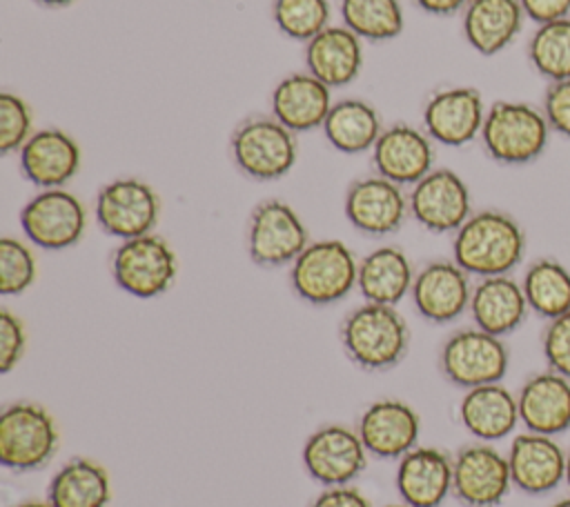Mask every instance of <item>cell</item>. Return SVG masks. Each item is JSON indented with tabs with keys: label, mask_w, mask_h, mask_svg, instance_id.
Masks as SVG:
<instances>
[{
	"label": "cell",
	"mask_w": 570,
	"mask_h": 507,
	"mask_svg": "<svg viewBox=\"0 0 570 507\" xmlns=\"http://www.w3.org/2000/svg\"><path fill=\"white\" fill-rule=\"evenodd\" d=\"M525 256V231L505 211L481 209L454 231L452 260L476 278L508 276Z\"/></svg>",
	"instance_id": "obj_1"
},
{
	"label": "cell",
	"mask_w": 570,
	"mask_h": 507,
	"mask_svg": "<svg viewBox=\"0 0 570 507\" xmlns=\"http://www.w3.org/2000/svg\"><path fill=\"white\" fill-rule=\"evenodd\" d=\"M338 334L347 358L365 371L396 367L410 347L407 322L392 305H358L343 318Z\"/></svg>",
	"instance_id": "obj_2"
},
{
	"label": "cell",
	"mask_w": 570,
	"mask_h": 507,
	"mask_svg": "<svg viewBox=\"0 0 570 507\" xmlns=\"http://www.w3.org/2000/svg\"><path fill=\"white\" fill-rule=\"evenodd\" d=\"M550 133L541 107L521 100H494L485 111L479 138L494 162L519 167L543 156Z\"/></svg>",
	"instance_id": "obj_3"
},
{
	"label": "cell",
	"mask_w": 570,
	"mask_h": 507,
	"mask_svg": "<svg viewBox=\"0 0 570 507\" xmlns=\"http://www.w3.org/2000/svg\"><path fill=\"white\" fill-rule=\"evenodd\" d=\"M358 260L343 240L325 238L309 242L289 265L294 294L316 307L343 300L356 287Z\"/></svg>",
	"instance_id": "obj_4"
},
{
	"label": "cell",
	"mask_w": 570,
	"mask_h": 507,
	"mask_svg": "<svg viewBox=\"0 0 570 507\" xmlns=\"http://www.w3.org/2000/svg\"><path fill=\"white\" fill-rule=\"evenodd\" d=\"M229 153L243 176L258 182L281 180L296 165V133L272 113L252 116L232 131Z\"/></svg>",
	"instance_id": "obj_5"
},
{
	"label": "cell",
	"mask_w": 570,
	"mask_h": 507,
	"mask_svg": "<svg viewBox=\"0 0 570 507\" xmlns=\"http://www.w3.org/2000/svg\"><path fill=\"white\" fill-rule=\"evenodd\" d=\"M114 282L129 296L149 300L171 289L178 258L169 242L156 233L122 240L111 254Z\"/></svg>",
	"instance_id": "obj_6"
},
{
	"label": "cell",
	"mask_w": 570,
	"mask_h": 507,
	"mask_svg": "<svg viewBox=\"0 0 570 507\" xmlns=\"http://www.w3.org/2000/svg\"><path fill=\"white\" fill-rule=\"evenodd\" d=\"M58 449L51 414L36 402H11L0 414V463L16 471L40 469Z\"/></svg>",
	"instance_id": "obj_7"
},
{
	"label": "cell",
	"mask_w": 570,
	"mask_h": 507,
	"mask_svg": "<svg viewBox=\"0 0 570 507\" xmlns=\"http://www.w3.org/2000/svg\"><path fill=\"white\" fill-rule=\"evenodd\" d=\"M439 365L443 376L463 389L501 382L510 367V351L503 338L479 327L454 331L441 347Z\"/></svg>",
	"instance_id": "obj_8"
},
{
	"label": "cell",
	"mask_w": 570,
	"mask_h": 507,
	"mask_svg": "<svg viewBox=\"0 0 570 507\" xmlns=\"http://www.w3.org/2000/svg\"><path fill=\"white\" fill-rule=\"evenodd\" d=\"M94 216L98 227L120 240L154 233L160 218V198L140 178L122 176L102 185L96 193Z\"/></svg>",
	"instance_id": "obj_9"
},
{
	"label": "cell",
	"mask_w": 570,
	"mask_h": 507,
	"mask_svg": "<svg viewBox=\"0 0 570 507\" xmlns=\"http://www.w3.org/2000/svg\"><path fill=\"white\" fill-rule=\"evenodd\" d=\"M309 245V233L292 205L269 198L254 207L247 225V254L258 267L292 265Z\"/></svg>",
	"instance_id": "obj_10"
},
{
	"label": "cell",
	"mask_w": 570,
	"mask_h": 507,
	"mask_svg": "<svg viewBox=\"0 0 570 507\" xmlns=\"http://www.w3.org/2000/svg\"><path fill=\"white\" fill-rule=\"evenodd\" d=\"M20 227L31 245L62 251L80 242L87 227V211L82 200L65 187L40 189L22 207Z\"/></svg>",
	"instance_id": "obj_11"
},
{
	"label": "cell",
	"mask_w": 570,
	"mask_h": 507,
	"mask_svg": "<svg viewBox=\"0 0 570 507\" xmlns=\"http://www.w3.org/2000/svg\"><path fill=\"white\" fill-rule=\"evenodd\" d=\"M410 216L432 233H454L472 216V196L465 180L448 169L439 167L412 185Z\"/></svg>",
	"instance_id": "obj_12"
},
{
	"label": "cell",
	"mask_w": 570,
	"mask_h": 507,
	"mask_svg": "<svg viewBox=\"0 0 570 507\" xmlns=\"http://www.w3.org/2000/svg\"><path fill=\"white\" fill-rule=\"evenodd\" d=\"M485 111L488 107L476 87H443L425 100L421 127L443 147H463L481 136Z\"/></svg>",
	"instance_id": "obj_13"
},
{
	"label": "cell",
	"mask_w": 570,
	"mask_h": 507,
	"mask_svg": "<svg viewBox=\"0 0 570 507\" xmlns=\"http://www.w3.org/2000/svg\"><path fill=\"white\" fill-rule=\"evenodd\" d=\"M347 222L372 238L396 233L410 216L407 196L403 187L374 173L354 180L343 200Z\"/></svg>",
	"instance_id": "obj_14"
},
{
	"label": "cell",
	"mask_w": 570,
	"mask_h": 507,
	"mask_svg": "<svg viewBox=\"0 0 570 507\" xmlns=\"http://www.w3.org/2000/svg\"><path fill=\"white\" fill-rule=\"evenodd\" d=\"M512 487L508 456L490 443L463 447L452 458V491L470 507H494Z\"/></svg>",
	"instance_id": "obj_15"
},
{
	"label": "cell",
	"mask_w": 570,
	"mask_h": 507,
	"mask_svg": "<svg viewBox=\"0 0 570 507\" xmlns=\"http://www.w3.org/2000/svg\"><path fill=\"white\" fill-rule=\"evenodd\" d=\"M301 456L305 471L327 487L347 485L367 463V449L358 431L343 425H327L309 434Z\"/></svg>",
	"instance_id": "obj_16"
},
{
	"label": "cell",
	"mask_w": 570,
	"mask_h": 507,
	"mask_svg": "<svg viewBox=\"0 0 570 507\" xmlns=\"http://www.w3.org/2000/svg\"><path fill=\"white\" fill-rule=\"evenodd\" d=\"M372 167L379 176L412 187L434 169V140L423 127L394 122L381 131L372 147Z\"/></svg>",
	"instance_id": "obj_17"
},
{
	"label": "cell",
	"mask_w": 570,
	"mask_h": 507,
	"mask_svg": "<svg viewBox=\"0 0 570 507\" xmlns=\"http://www.w3.org/2000/svg\"><path fill=\"white\" fill-rule=\"evenodd\" d=\"M410 298L421 318L445 325L470 309V274L454 260H432L414 276Z\"/></svg>",
	"instance_id": "obj_18"
},
{
	"label": "cell",
	"mask_w": 570,
	"mask_h": 507,
	"mask_svg": "<svg viewBox=\"0 0 570 507\" xmlns=\"http://www.w3.org/2000/svg\"><path fill=\"white\" fill-rule=\"evenodd\" d=\"M508 467L512 487L543 496L566 483V449L554 436L523 431L510 443Z\"/></svg>",
	"instance_id": "obj_19"
},
{
	"label": "cell",
	"mask_w": 570,
	"mask_h": 507,
	"mask_svg": "<svg viewBox=\"0 0 570 507\" xmlns=\"http://www.w3.org/2000/svg\"><path fill=\"white\" fill-rule=\"evenodd\" d=\"M22 176L38 189L65 187L80 169L82 151L78 140L60 127L36 129L18 151Z\"/></svg>",
	"instance_id": "obj_20"
},
{
	"label": "cell",
	"mask_w": 570,
	"mask_h": 507,
	"mask_svg": "<svg viewBox=\"0 0 570 507\" xmlns=\"http://www.w3.org/2000/svg\"><path fill=\"white\" fill-rule=\"evenodd\" d=\"M332 105V89L309 71L283 76L269 93V113L294 133L321 129Z\"/></svg>",
	"instance_id": "obj_21"
},
{
	"label": "cell",
	"mask_w": 570,
	"mask_h": 507,
	"mask_svg": "<svg viewBox=\"0 0 570 507\" xmlns=\"http://www.w3.org/2000/svg\"><path fill=\"white\" fill-rule=\"evenodd\" d=\"M356 431L367 454L376 458H401L416 447L421 420L407 402L383 398L361 414Z\"/></svg>",
	"instance_id": "obj_22"
},
{
	"label": "cell",
	"mask_w": 570,
	"mask_h": 507,
	"mask_svg": "<svg viewBox=\"0 0 570 507\" xmlns=\"http://www.w3.org/2000/svg\"><path fill=\"white\" fill-rule=\"evenodd\" d=\"M517 405L525 431L557 438L570 429V378L552 369L539 371L521 385Z\"/></svg>",
	"instance_id": "obj_23"
},
{
	"label": "cell",
	"mask_w": 570,
	"mask_h": 507,
	"mask_svg": "<svg viewBox=\"0 0 570 507\" xmlns=\"http://www.w3.org/2000/svg\"><path fill=\"white\" fill-rule=\"evenodd\" d=\"M303 62L330 89L347 87L363 69V40L345 24H330L305 42Z\"/></svg>",
	"instance_id": "obj_24"
},
{
	"label": "cell",
	"mask_w": 570,
	"mask_h": 507,
	"mask_svg": "<svg viewBox=\"0 0 570 507\" xmlns=\"http://www.w3.org/2000/svg\"><path fill=\"white\" fill-rule=\"evenodd\" d=\"M523 20L519 0H470L461 11V31L472 51L490 58L517 40Z\"/></svg>",
	"instance_id": "obj_25"
},
{
	"label": "cell",
	"mask_w": 570,
	"mask_h": 507,
	"mask_svg": "<svg viewBox=\"0 0 570 507\" xmlns=\"http://www.w3.org/2000/svg\"><path fill=\"white\" fill-rule=\"evenodd\" d=\"M468 311L474 320V327L505 338L523 325L530 307L521 282L508 274L479 278V282L472 287Z\"/></svg>",
	"instance_id": "obj_26"
},
{
	"label": "cell",
	"mask_w": 570,
	"mask_h": 507,
	"mask_svg": "<svg viewBox=\"0 0 570 507\" xmlns=\"http://www.w3.org/2000/svg\"><path fill=\"white\" fill-rule=\"evenodd\" d=\"M396 489L410 507H439L452 491V458L436 447H414L399 458Z\"/></svg>",
	"instance_id": "obj_27"
},
{
	"label": "cell",
	"mask_w": 570,
	"mask_h": 507,
	"mask_svg": "<svg viewBox=\"0 0 570 507\" xmlns=\"http://www.w3.org/2000/svg\"><path fill=\"white\" fill-rule=\"evenodd\" d=\"M459 420L481 443L501 440L521 422L517 396L501 382L465 389L459 402Z\"/></svg>",
	"instance_id": "obj_28"
},
{
	"label": "cell",
	"mask_w": 570,
	"mask_h": 507,
	"mask_svg": "<svg viewBox=\"0 0 570 507\" xmlns=\"http://www.w3.org/2000/svg\"><path fill=\"white\" fill-rule=\"evenodd\" d=\"M414 267L403 249L383 245L358 260L356 289L365 302L396 307L412 289Z\"/></svg>",
	"instance_id": "obj_29"
},
{
	"label": "cell",
	"mask_w": 570,
	"mask_h": 507,
	"mask_svg": "<svg viewBox=\"0 0 570 507\" xmlns=\"http://www.w3.org/2000/svg\"><path fill=\"white\" fill-rule=\"evenodd\" d=\"M325 140L341 153L356 156L372 151L383 127L381 113L374 105L361 98H341L334 100L325 122H323Z\"/></svg>",
	"instance_id": "obj_30"
},
{
	"label": "cell",
	"mask_w": 570,
	"mask_h": 507,
	"mask_svg": "<svg viewBox=\"0 0 570 507\" xmlns=\"http://www.w3.org/2000/svg\"><path fill=\"white\" fill-rule=\"evenodd\" d=\"M47 498L53 507H107L111 480L96 460L71 458L51 478Z\"/></svg>",
	"instance_id": "obj_31"
},
{
	"label": "cell",
	"mask_w": 570,
	"mask_h": 507,
	"mask_svg": "<svg viewBox=\"0 0 570 507\" xmlns=\"http://www.w3.org/2000/svg\"><path fill=\"white\" fill-rule=\"evenodd\" d=\"M521 287L530 311L552 320L570 311V269L554 258H537L528 265Z\"/></svg>",
	"instance_id": "obj_32"
},
{
	"label": "cell",
	"mask_w": 570,
	"mask_h": 507,
	"mask_svg": "<svg viewBox=\"0 0 570 507\" xmlns=\"http://www.w3.org/2000/svg\"><path fill=\"white\" fill-rule=\"evenodd\" d=\"M338 13L341 24L370 42L394 40L405 27L401 0H341Z\"/></svg>",
	"instance_id": "obj_33"
},
{
	"label": "cell",
	"mask_w": 570,
	"mask_h": 507,
	"mask_svg": "<svg viewBox=\"0 0 570 507\" xmlns=\"http://www.w3.org/2000/svg\"><path fill=\"white\" fill-rule=\"evenodd\" d=\"M528 60L548 82L570 78V16L537 24L528 40Z\"/></svg>",
	"instance_id": "obj_34"
},
{
	"label": "cell",
	"mask_w": 570,
	"mask_h": 507,
	"mask_svg": "<svg viewBox=\"0 0 570 507\" xmlns=\"http://www.w3.org/2000/svg\"><path fill=\"white\" fill-rule=\"evenodd\" d=\"M330 0H272V20L276 29L296 42H309L330 27Z\"/></svg>",
	"instance_id": "obj_35"
},
{
	"label": "cell",
	"mask_w": 570,
	"mask_h": 507,
	"mask_svg": "<svg viewBox=\"0 0 570 507\" xmlns=\"http://www.w3.org/2000/svg\"><path fill=\"white\" fill-rule=\"evenodd\" d=\"M36 276L33 251L22 240L4 236L0 240V294L20 296L36 282Z\"/></svg>",
	"instance_id": "obj_36"
},
{
	"label": "cell",
	"mask_w": 570,
	"mask_h": 507,
	"mask_svg": "<svg viewBox=\"0 0 570 507\" xmlns=\"http://www.w3.org/2000/svg\"><path fill=\"white\" fill-rule=\"evenodd\" d=\"M33 111L29 102L13 93H0V153H18L22 145L33 136Z\"/></svg>",
	"instance_id": "obj_37"
},
{
	"label": "cell",
	"mask_w": 570,
	"mask_h": 507,
	"mask_svg": "<svg viewBox=\"0 0 570 507\" xmlns=\"http://www.w3.org/2000/svg\"><path fill=\"white\" fill-rule=\"evenodd\" d=\"M541 351L548 369L570 378V311L548 320L541 336Z\"/></svg>",
	"instance_id": "obj_38"
},
{
	"label": "cell",
	"mask_w": 570,
	"mask_h": 507,
	"mask_svg": "<svg viewBox=\"0 0 570 507\" xmlns=\"http://www.w3.org/2000/svg\"><path fill=\"white\" fill-rule=\"evenodd\" d=\"M27 331L24 322L9 309L0 311V371L9 374L24 356Z\"/></svg>",
	"instance_id": "obj_39"
},
{
	"label": "cell",
	"mask_w": 570,
	"mask_h": 507,
	"mask_svg": "<svg viewBox=\"0 0 570 507\" xmlns=\"http://www.w3.org/2000/svg\"><path fill=\"white\" fill-rule=\"evenodd\" d=\"M541 109L550 129L563 138H570V78L548 82Z\"/></svg>",
	"instance_id": "obj_40"
},
{
	"label": "cell",
	"mask_w": 570,
	"mask_h": 507,
	"mask_svg": "<svg viewBox=\"0 0 570 507\" xmlns=\"http://www.w3.org/2000/svg\"><path fill=\"white\" fill-rule=\"evenodd\" d=\"M528 20L546 24L570 16V0H519Z\"/></svg>",
	"instance_id": "obj_41"
},
{
	"label": "cell",
	"mask_w": 570,
	"mask_h": 507,
	"mask_svg": "<svg viewBox=\"0 0 570 507\" xmlns=\"http://www.w3.org/2000/svg\"><path fill=\"white\" fill-rule=\"evenodd\" d=\"M309 507H370V503L358 489L338 485L321 491Z\"/></svg>",
	"instance_id": "obj_42"
},
{
	"label": "cell",
	"mask_w": 570,
	"mask_h": 507,
	"mask_svg": "<svg viewBox=\"0 0 570 507\" xmlns=\"http://www.w3.org/2000/svg\"><path fill=\"white\" fill-rule=\"evenodd\" d=\"M412 2H414L423 13L443 18V16L461 13L470 0H412Z\"/></svg>",
	"instance_id": "obj_43"
},
{
	"label": "cell",
	"mask_w": 570,
	"mask_h": 507,
	"mask_svg": "<svg viewBox=\"0 0 570 507\" xmlns=\"http://www.w3.org/2000/svg\"><path fill=\"white\" fill-rule=\"evenodd\" d=\"M36 2L42 7H49V9H60V7H69L76 0H36Z\"/></svg>",
	"instance_id": "obj_44"
},
{
	"label": "cell",
	"mask_w": 570,
	"mask_h": 507,
	"mask_svg": "<svg viewBox=\"0 0 570 507\" xmlns=\"http://www.w3.org/2000/svg\"><path fill=\"white\" fill-rule=\"evenodd\" d=\"M18 507H53L49 500L47 503H36V500H29V503H22V505H18Z\"/></svg>",
	"instance_id": "obj_45"
},
{
	"label": "cell",
	"mask_w": 570,
	"mask_h": 507,
	"mask_svg": "<svg viewBox=\"0 0 570 507\" xmlns=\"http://www.w3.org/2000/svg\"><path fill=\"white\" fill-rule=\"evenodd\" d=\"M566 485L570 487V449L566 451Z\"/></svg>",
	"instance_id": "obj_46"
},
{
	"label": "cell",
	"mask_w": 570,
	"mask_h": 507,
	"mask_svg": "<svg viewBox=\"0 0 570 507\" xmlns=\"http://www.w3.org/2000/svg\"><path fill=\"white\" fill-rule=\"evenodd\" d=\"M550 507H570V496H566V498H561V500H557V503H552Z\"/></svg>",
	"instance_id": "obj_47"
},
{
	"label": "cell",
	"mask_w": 570,
	"mask_h": 507,
	"mask_svg": "<svg viewBox=\"0 0 570 507\" xmlns=\"http://www.w3.org/2000/svg\"><path fill=\"white\" fill-rule=\"evenodd\" d=\"M387 507H410V505H387Z\"/></svg>",
	"instance_id": "obj_48"
}]
</instances>
